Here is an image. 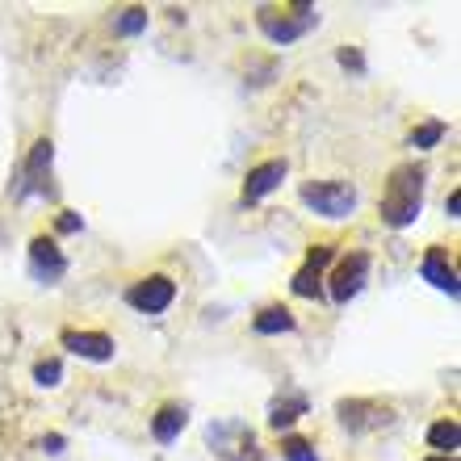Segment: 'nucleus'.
Masks as SVG:
<instances>
[{
    "mask_svg": "<svg viewBox=\"0 0 461 461\" xmlns=\"http://www.w3.org/2000/svg\"><path fill=\"white\" fill-rule=\"evenodd\" d=\"M185 423H189V415H185V407H180V403H163V407L151 415V436H155L160 445H172Z\"/></svg>",
    "mask_w": 461,
    "mask_h": 461,
    "instance_id": "nucleus-12",
    "label": "nucleus"
},
{
    "mask_svg": "<svg viewBox=\"0 0 461 461\" xmlns=\"http://www.w3.org/2000/svg\"><path fill=\"white\" fill-rule=\"evenodd\" d=\"M327 260H331V247H327V244L311 247L306 264L294 272V294H298V298H314V294H319V277H323V264H327Z\"/></svg>",
    "mask_w": 461,
    "mask_h": 461,
    "instance_id": "nucleus-11",
    "label": "nucleus"
},
{
    "mask_svg": "<svg viewBox=\"0 0 461 461\" xmlns=\"http://www.w3.org/2000/svg\"><path fill=\"white\" fill-rule=\"evenodd\" d=\"M29 264H34V272H38V277H46V281H59V277H63V269H68L63 252H59V247H54V239H46V235H38V239L29 244Z\"/></svg>",
    "mask_w": 461,
    "mask_h": 461,
    "instance_id": "nucleus-10",
    "label": "nucleus"
},
{
    "mask_svg": "<svg viewBox=\"0 0 461 461\" xmlns=\"http://www.w3.org/2000/svg\"><path fill=\"white\" fill-rule=\"evenodd\" d=\"M423 205V168L420 163H398L386 180V193H381V222L386 227H411L415 214Z\"/></svg>",
    "mask_w": 461,
    "mask_h": 461,
    "instance_id": "nucleus-1",
    "label": "nucleus"
},
{
    "mask_svg": "<svg viewBox=\"0 0 461 461\" xmlns=\"http://www.w3.org/2000/svg\"><path fill=\"white\" fill-rule=\"evenodd\" d=\"M210 445L218 448V457L239 461V453L256 448V440H252V432H247L244 423H218V428H210Z\"/></svg>",
    "mask_w": 461,
    "mask_h": 461,
    "instance_id": "nucleus-7",
    "label": "nucleus"
},
{
    "mask_svg": "<svg viewBox=\"0 0 461 461\" xmlns=\"http://www.w3.org/2000/svg\"><path fill=\"white\" fill-rule=\"evenodd\" d=\"M281 177H285V160L256 163V168L247 172V180H244V202H260L264 193H272L277 185H281Z\"/></svg>",
    "mask_w": 461,
    "mask_h": 461,
    "instance_id": "nucleus-9",
    "label": "nucleus"
},
{
    "mask_svg": "<svg viewBox=\"0 0 461 461\" xmlns=\"http://www.w3.org/2000/svg\"><path fill=\"white\" fill-rule=\"evenodd\" d=\"M369 277V256L365 252H348V256L336 264V272H331V298L336 302H348L361 294V285H365Z\"/></svg>",
    "mask_w": 461,
    "mask_h": 461,
    "instance_id": "nucleus-5",
    "label": "nucleus"
},
{
    "mask_svg": "<svg viewBox=\"0 0 461 461\" xmlns=\"http://www.w3.org/2000/svg\"><path fill=\"white\" fill-rule=\"evenodd\" d=\"M59 230H80V218L71 214V210H63V214H59Z\"/></svg>",
    "mask_w": 461,
    "mask_h": 461,
    "instance_id": "nucleus-22",
    "label": "nucleus"
},
{
    "mask_svg": "<svg viewBox=\"0 0 461 461\" xmlns=\"http://www.w3.org/2000/svg\"><path fill=\"white\" fill-rule=\"evenodd\" d=\"M428 445H432V448H445L448 457H453V448L461 445V428H457V420H436L432 428H428Z\"/></svg>",
    "mask_w": 461,
    "mask_h": 461,
    "instance_id": "nucleus-15",
    "label": "nucleus"
},
{
    "mask_svg": "<svg viewBox=\"0 0 461 461\" xmlns=\"http://www.w3.org/2000/svg\"><path fill=\"white\" fill-rule=\"evenodd\" d=\"M302 411H306V398L302 394H294V398H285V403H272V415H269V423L281 432V428H289V423L298 420Z\"/></svg>",
    "mask_w": 461,
    "mask_h": 461,
    "instance_id": "nucleus-16",
    "label": "nucleus"
},
{
    "mask_svg": "<svg viewBox=\"0 0 461 461\" xmlns=\"http://www.w3.org/2000/svg\"><path fill=\"white\" fill-rule=\"evenodd\" d=\"M457 210H461V189H453V193H448V214L457 218Z\"/></svg>",
    "mask_w": 461,
    "mask_h": 461,
    "instance_id": "nucleus-24",
    "label": "nucleus"
},
{
    "mask_svg": "<svg viewBox=\"0 0 461 461\" xmlns=\"http://www.w3.org/2000/svg\"><path fill=\"white\" fill-rule=\"evenodd\" d=\"M423 461H457V457H423Z\"/></svg>",
    "mask_w": 461,
    "mask_h": 461,
    "instance_id": "nucleus-25",
    "label": "nucleus"
},
{
    "mask_svg": "<svg viewBox=\"0 0 461 461\" xmlns=\"http://www.w3.org/2000/svg\"><path fill=\"white\" fill-rule=\"evenodd\" d=\"M390 420V407H378V403H365V398H348L339 403V423L353 428V432H365V428H378V423Z\"/></svg>",
    "mask_w": 461,
    "mask_h": 461,
    "instance_id": "nucleus-6",
    "label": "nucleus"
},
{
    "mask_svg": "<svg viewBox=\"0 0 461 461\" xmlns=\"http://www.w3.org/2000/svg\"><path fill=\"white\" fill-rule=\"evenodd\" d=\"M281 457L285 461H319V453L311 448V440H302V436H289L281 445Z\"/></svg>",
    "mask_w": 461,
    "mask_h": 461,
    "instance_id": "nucleus-17",
    "label": "nucleus"
},
{
    "mask_svg": "<svg viewBox=\"0 0 461 461\" xmlns=\"http://www.w3.org/2000/svg\"><path fill=\"white\" fill-rule=\"evenodd\" d=\"M51 138H38L34 143V155H29V177H42V168H51Z\"/></svg>",
    "mask_w": 461,
    "mask_h": 461,
    "instance_id": "nucleus-18",
    "label": "nucleus"
},
{
    "mask_svg": "<svg viewBox=\"0 0 461 461\" xmlns=\"http://www.w3.org/2000/svg\"><path fill=\"white\" fill-rule=\"evenodd\" d=\"M260 336H277V331H294V314L285 311V306H264V311L252 319Z\"/></svg>",
    "mask_w": 461,
    "mask_h": 461,
    "instance_id": "nucleus-14",
    "label": "nucleus"
},
{
    "mask_svg": "<svg viewBox=\"0 0 461 461\" xmlns=\"http://www.w3.org/2000/svg\"><path fill=\"white\" fill-rule=\"evenodd\" d=\"M256 21L272 42L285 46V42L302 38V34L319 21V13H314L311 4H294V9H272V4H264V9H256Z\"/></svg>",
    "mask_w": 461,
    "mask_h": 461,
    "instance_id": "nucleus-2",
    "label": "nucleus"
},
{
    "mask_svg": "<svg viewBox=\"0 0 461 461\" xmlns=\"http://www.w3.org/2000/svg\"><path fill=\"white\" fill-rule=\"evenodd\" d=\"M59 378H63V365H59V361H38V365H34V381H38V386H59Z\"/></svg>",
    "mask_w": 461,
    "mask_h": 461,
    "instance_id": "nucleus-19",
    "label": "nucleus"
},
{
    "mask_svg": "<svg viewBox=\"0 0 461 461\" xmlns=\"http://www.w3.org/2000/svg\"><path fill=\"white\" fill-rule=\"evenodd\" d=\"M143 26H147V13H143V9H126V17L118 21V29H122V34H138Z\"/></svg>",
    "mask_w": 461,
    "mask_h": 461,
    "instance_id": "nucleus-21",
    "label": "nucleus"
},
{
    "mask_svg": "<svg viewBox=\"0 0 461 461\" xmlns=\"http://www.w3.org/2000/svg\"><path fill=\"white\" fill-rule=\"evenodd\" d=\"M302 202L323 218H344V214H353L356 189L344 185V180H311V185H302Z\"/></svg>",
    "mask_w": 461,
    "mask_h": 461,
    "instance_id": "nucleus-3",
    "label": "nucleus"
},
{
    "mask_svg": "<svg viewBox=\"0 0 461 461\" xmlns=\"http://www.w3.org/2000/svg\"><path fill=\"white\" fill-rule=\"evenodd\" d=\"M172 298H177V281L168 272H151V277H143V281L126 289V302L143 314H163L172 306Z\"/></svg>",
    "mask_w": 461,
    "mask_h": 461,
    "instance_id": "nucleus-4",
    "label": "nucleus"
},
{
    "mask_svg": "<svg viewBox=\"0 0 461 461\" xmlns=\"http://www.w3.org/2000/svg\"><path fill=\"white\" fill-rule=\"evenodd\" d=\"M63 348H71L84 361H109L113 356V339L105 331H63Z\"/></svg>",
    "mask_w": 461,
    "mask_h": 461,
    "instance_id": "nucleus-8",
    "label": "nucleus"
},
{
    "mask_svg": "<svg viewBox=\"0 0 461 461\" xmlns=\"http://www.w3.org/2000/svg\"><path fill=\"white\" fill-rule=\"evenodd\" d=\"M440 135H445V122H423L415 135H411V143L415 147H432V143H440Z\"/></svg>",
    "mask_w": 461,
    "mask_h": 461,
    "instance_id": "nucleus-20",
    "label": "nucleus"
},
{
    "mask_svg": "<svg viewBox=\"0 0 461 461\" xmlns=\"http://www.w3.org/2000/svg\"><path fill=\"white\" fill-rule=\"evenodd\" d=\"M42 448H46V453H59V448H63V436H46V440H42Z\"/></svg>",
    "mask_w": 461,
    "mask_h": 461,
    "instance_id": "nucleus-23",
    "label": "nucleus"
},
{
    "mask_svg": "<svg viewBox=\"0 0 461 461\" xmlns=\"http://www.w3.org/2000/svg\"><path fill=\"white\" fill-rule=\"evenodd\" d=\"M420 272H423V281H432L436 289H448V294H457V269L448 264V256L440 252V247H432V252L423 256Z\"/></svg>",
    "mask_w": 461,
    "mask_h": 461,
    "instance_id": "nucleus-13",
    "label": "nucleus"
}]
</instances>
